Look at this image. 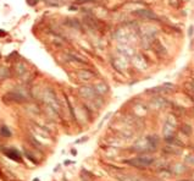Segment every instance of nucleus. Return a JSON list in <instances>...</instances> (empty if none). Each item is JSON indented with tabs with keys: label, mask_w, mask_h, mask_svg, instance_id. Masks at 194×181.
Returning <instances> with one entry per match:
<instances>
[{
	"label": "nucleus",
	"mask_w": 194,
	"mask_h": 181,
	"mask_svg": "<svg viewBox=\"0 0 194 181\" xmlns=\"http://www.w3.org/2000/svg\"><path fill=\"white\" fill-rule=\"evenodd\" d=\"M153 163H154V159L151 157H135L133 159L126 160V164H128L131 166H134V168H140V169L148 168Z\"/></svg>",
	"instance_id": "obj_1"
},
{
	"label": "nucleus",
	"mask_w": 194,
	"mask_h": 181,
	"mask_svg": "<svg viewBox=\"0 0 194 181\" xmlns=\"http://www.w3.org/2000/svg\"><path fill=\"white\" fill-rule=\"evenodd\" d=\"M135 15H138L139 17H142L144 20H149V21L156 20V15L154 12H151L150 10H138V11H135Z\"/></svg>",
	"instance_id": "obj_2"
},
{
	"label": "nucleus",
	"mask_w": 194,
	"mask_h": 181,
	"mask_svg": "<svg viewBox=\"0 0 194 181\" xmlns=\"http://www.w3.org/2000/svg\"><path fill=\"white\" fill-rule=\"evenodd\" d=\"M4 153H5L10 159H12V160H15V162H21V160H22L20 152L16 150V149H5Z\"/></svg>",
	"instance_id": "obj_3"
},
{
	"label": "nucleus",
	"mask_w": 194,
	"mask_h": 181,
	"mask_svg": "<svg viewBox=\"0 0 194 181\" xmlns=\"http://www.w3.org/2000/svg\"><path fill=\"white\" fill-rule=\"evenodd\" d=\"M148 143L153 148H155V146H158V143H159V140L155 136H149L148 137Z\"/></svg>",
	"instance_id": "obj_4"
},
{
	"label": "nucleus",
	"mask_w": 194,
	"mask_h": 181,
	"mask_svg": "<svg viewBox=\"0 0 194 181\" xmlns=\"http://www.w3.org/2000/svg\"><path fill=\"white\" fill-rule=\"evenodd\" d=\"M0 132H1V133H2L5 137H9V136L11 135V133H10V131L6 129V126H2V127L0 129Z\"/></svg>",
	"instance_id": "obj_5"
},
{
	"label": "nucleus",
	"mask_w": 194,
	"mask_h": 181,
	"mask_svg": "<svg viewBox=\"0 0 194 181\" xmlns=\"http://www.w3.org/2000/svg\"><path fill=\"white\" fill-rule=\"evenodd\" d=\"M182 131H183L184 133H187V135H191V133H192V129H191L189 125H184L183 129H182Z\"/></svg>",
	"instance_id": "obj_6"
},
{
	"label": "nucleus",
	"mask_w": 194,
	"mask_h": 181,
	"mask_svg": "<svg viewBox=\"0 0 194 181\" xmlns=\"http://www.w3.org/2000/svg\"><path fill=\"white\" fill-rule=\"evenodd\" d=\"M193 26H191V27H189V36H192V34H193Z\"/></svg>",
	"instance_id": "obj_7"
},
{
	"label": "nucleus",
	"mask_w": 194,
	"mask_h": 181,
	"mask_svg": "<svg viewBox=\"0 0 194 181\" xmlns=\"http://www.w3.org/2000/svg\"><path fill=\"white\" fill-rule=\"evenodd\" d=\"M87 1H90V0H78V2H87Z\"/></svg>",
	"instance_id": "obj_8"
},
{
	"label": "nucleus",
	"mask_w": 194,
	"mask_h": 181,
	"mask_svg": "<svg viewBox=\"0 0 194 181\" xmlns=\"http://www.w3.org/2000/svg\"><path fill=\"white\" fill-rule=\"evenodd\" d=\"M33 181H39V180H38V179H34V180H33Z\"/></svg>",
	"instance_id": "obj_9"
},
{
	"label": "nucleus",
	"mask_w": 194,
	"mask_h": 181,
	"mask_svg": "<svg viewBox=\"0 0 194 181\" xmlns=\"http://www.w3.org/2000/svg\"><path fill=\"white\" fill-rule=\"evenodd\" d=\"M179 181H189V180H179Z\"/></svg>",
	"instance_id": "obj_10"
}]
</instances>
